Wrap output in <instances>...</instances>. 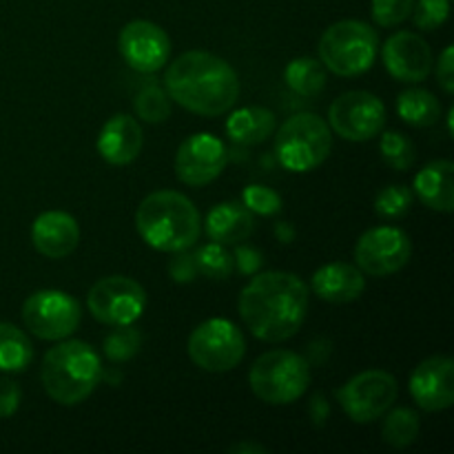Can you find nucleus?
Instances as JSON below:
<instances>
[{
    "label": "nucleus",
    "mask_w": 454,
    "mask_h": 454,
    "mask_svg": "<svg viewBox=\"0 0 454 454\" xmlns=\"http://www.w3.org/2000/svg\"><path fill=\"white\" fill-rule=\"evenodd\" d=\"M310 293L304 279L284 270L255 273L239 293V317L253 337L279 344L295 335L309 313Z\"/></svg>",
    "instance_id": "nucleus-1"
},
{
    "label": "nucleus",
    "mask_w": 454,
    "mask_h": 454,
    "mask_svg": "<svg viewBox=\"0 0 454 454\" xmlns=\"http://www.w3.org/2000/svg\"><path fill=\"white\" fill-rule=\"evenodd\" d=\"M164 89L168 98L195 115L217 118L233 109L239 80L233 67L208 51H186L167 67Z\"/></svg>",
    "instance_id": "nucleus-2"
},
{
    "label": "nucleus",
    "mask_w": 454,
    "mask_h": 454,
    "mask_svg": "<svg viewBox=\"0 0 454 454\" xmlns=\"http://www.w3.org/2000/svg\"><path fill=\"white\" fill-rule=\"evenodd\" d=\"M136 229L146 247L160 253H180L200 239L202 217L184 193L164 189L142 200L136 213Z\"/></svg>",
    "instance_id": "nucleus-3"
},
{
    "label": "nucleus",
    "mask_w": 454,
    "mask_h": 454,
    "mask_svg": "<svg viewBox=\"0 0 454 454\" xmlns=\"http://www.w3.org/2000/svg\"><path fill=\"white\" fill-rule=\"evenodd\" d=\"M44 393L60 406H78L91 397L102 380L100 357L87 341L69 340L53 346L43 362Z\"/></svg>",
    "instance_id": "nucleus-4"
},
{
    "label": "nucleus",
    "mask_w": 454,
    "mask_h": 454,
    "mask_svg": "<svg viewBox=\"0 0 454 454\" xmlns=\"http://www.w3.org/2000/svg\"><path fill=\"white\" fill-rule=\"evenodd\" d=\"M333 151V129L317 114H295L284 120L275 136L278 162L291 173L322 167Z\"/></svg>",
    "instance_id": "nucleus-5"
},
{
    "label": "nucleus",
    "mask_w": 454,
    "mask_h": 454,
    "mask_svg": "<svg viewBox=\"0 0 454 454\" xmlns=\"http://www.w3.org/2000/svg\"><path fill=\"white\" fill-rule=\"evenodd\" d=\"M248 384L260 402L288 406L309 390L310 362L293 350H269L251 366Z\"/></svg>",
    "instance_id": "nucleus-6"
},
{
    "label": "nucleus",
    "mask_w": 454,
    "mask_h": 454,
    "mask_svg": "<svg viewBox=\"0 0 454 454\" xmlns=\"http://www.w3.org/2000/svg\"><path fill=\"white\" fill-rule=\"evenodd\" d=\"M319 62L341 78L362 75L375 65L380 38L362 20H340L324 31L319 40Z\"/></svg>",
    "instance_id": "nucleus-7"
},
{
    "label": "nucleus",
    "mask_w": 454,
    "mask_h": 454,
    "mask_svg": "<svg viewBox=\"0 0 454 454\" xmlns=\"http://www.w3.org/2000/svg\"><path fill=\"white\" fill-rule=\"evenodd\" d=\"M247 355L242 331L229 319L213 317L200 324L189 337V357L207 372H229Z\"/></svg>",
    "instance_id": "nucleus-8"
},
{
    "label": "nucleus",
    "mask_w": 454,
    "mask_h": 454,
    "mask_svg": "<svg viewBox=\"0 0 454 454\" xmlns=\"http://www.w3.org/2000/svg\"><path fill=\"white\" fill-rule=\"evenodd\" d=\"M82 319L78 300L62 291H38L22 304L27 331L44 341H60L74 335Z\"/></svg>",
    "instance_id": "nucleus-9"
},
{
    "label": "nucleus",
    "mask_w": 454,
    "mask_h": 454,
    "mask_svg": "<svg viewBox=\"0 0 454 454\" xmlns=\"http://www.w3.org/2000/svg\"><path fill=\"white\" fill-rule=\"evenodd\" d=\"M397 395V380L390 372L366 371L337 390V402L355 424H372L393 408Z\"/></svg>",
    "instance_id": "nucleus-10"
},
{
    "label": "nucleus",
    "mask_w": 454,
    "mask_h": 454,
    "mask_svg": "<svg viewBox=\"0 0 454 454\" xmlns=\"http://www.w3.org/2000/svg\"><path fill=\"white\" fill-rule=\"evenodd\" d=\"M87 309L93 319L106 326L136 324L146 309V293L136 279L124 275L102 278L87 295Z\"/></svg>",
    "instance_id": "nucleus-11"
},
{
    "label": "nucleus",
    "mask_w": 454,
    "mask_h": 454,
    "mask_svg": "<svg viewBox=\"0 0 454 454\" xmlns=\"http://www.w3.org/2000/svg\"><path fill=\"white\" fill-rule=\"evenodd\" d=\"M328 127L344 140H372L386 127V106L368 91L341 93L328 109Z\"/></svg>",
    "instance_id": "nucleus-12"
},
{
    "label": "nucleus",
    "mask_w": 454,
    "mask_h": 454,
    "mask_svg": "<svg viewBox=\"0 0 454 454\" xmlns=\"http://www.w3.org/2000/svg\"><path fill=\"white\" fill-rule=\"evenodd\" d=\"M411 238L397 226H375L368 229L355 247V262L364 275L388 278L399 273L411 262Z\"/></svg>",
    "instance_id": "nucleus-13"
},
{
    "label": "nucleus",
    "mask_w": 454,
    "mask_h": 454,
    "mask_svg": "<svg viewBox=\"0 0 454 454\" xmlns=\"http://www.w3.org/2000/svg\"><path fill=\"white\" fill-rule=\"evenodd\" d=\"M118 49L124 62L140 74H155L168 65L171 38L151 20H131L120 31Z\"/></svg>",
    "instance_id": "nucleus-14"
},
{
    "label": "nucleus",
    "mask_w": 454,
    "mask_h": 454,
    "mask_svg": "<svg viewBox=\"0 0 454 454\" xmlns=\"http://www.w3.org/2000/svg\"><path fill=\"white\" fill-rule=\"evenodd\" d=\"M226 167V146L211 133H195L176 153V176L186 186H207L222 176Z\"/></svg>",
    "instance_id": "nucleus-15"
},
{
    "label": "nucleus",
    "mask_w": 454,
    "mask_h": 454,
    "mask_svg": "<svg viewBox=\"0 0 454 454\" xmlns=\"http://www.w3.org/2000/svg\"><path fill=\"white\" fill-rule=\"evenodd\" d=\"M384 65L399 82H424L433 71V51L415 31H397L384 44Z\"/></svg>",
    "instance_id": "nucleus-16"
},
{
    "label": "nucleus",
    "mask_w": 454,
    "mask_h": 454,
    "mask_svg": "<svg viewBox=\"0 0 454 454\" xmlns=\"http://www.w3.org/2000/svg\"><path fill=\"white\" fill-rule=\"evenodd\" d=\"M411 395L426 412H442L454 403V362L443 355L424 359L411 375Z\"/></svg>",
    "instance_id": "nucleus-17"
},
{
    "label": "nucleus",
    "mask_w": 454,
    "mask_h": 454,
    "mask_svg": "<svg viewBox=\"0 0 454 454\" xmlns=\"http://www.w3.org/2000/svg\"><path fill=\"white\" fill-rule=\"evenodd\" d=\"M31 242L40 255L49 260H62L71 255L80 242V226L69 213L44 211L31 226Z\"/></svg>",
    "instance_id": "nucleus-18"
},
{
    "label": "nucleus",
    "mask_w": 454,
    "mask_h": 454,
    "mask_svg": "<svg viewBox=\"0 0 454 454\" xmlns=\"http://www.w3.org/2000/svg\"><path fill=\"white\" fill-rule=\"evenodd\" d=\"M145 133L133 115L118 114L105 122L98 136V153L114 167H127L140 155Z\"/></svg>",
    "instance_id": "nucleus-19"
},
{
    "label": "nucleus",
    "mask_w": 454,
    "mask_h": 454,
    "mask_svg": "<svg viewBox=\"0 0 454 454\" xmlns=\"http://www.w3.org/2000/svg\"><path fill=\"white\" fill-rule=\"evenodd\" d=\"M366 288L362 270L346 262H333L313 275V293L328 304H350Z\"/></svg>",
    "instance_id": "nucleus-20"
},
{
    "label": "nucleus",
    "mask_w": 454,
    "mask_h": 454,
    "mask_svg": "<svg viewBox=\"0 0 454 454\" xmlns=\"http://www.w3.org/2000/svg\"><path fill=\"white\" fill-rule=\"evenodd\" d=\"M415 193L421 204L439 213H452L454 208V164L450 160H437L415 176Z\"/></svg>",
    "instance_id": "nucleus-21"
},
{
    "label": "nucleus",
    "mask_w": 454,
    "mask_h": 454,
    "mask_svg": "<svg viewBox=\"0 0 454 454\" xmlns=\"http://www.w3.org/2000/svg\"><path fill=\"white\" fill-rule=\"evenodd\" d=\"M255 229L253 213L239 202H222L207 215V235L217 244L247 242Z\"/></svg>",
    "instance_id": "nucleus-22"
},
{
    "label": "nucleus",
    "mask_w": 454,
    "mask_h": 454,
    "mask_svg": "<svg viewBox=\"0 0 454 454\" xmlns=\"http://www.w3.org/2000/svg\"><path fill=\"white\" fill-rule=\"evenodd\" d=\"M226 133L238 145H262L275 133V114L266 106H244L229 115Z\"/></svg>",
    "instance_id": "nucleus-23"
},
{
    "label": "nucleus",
    "mask_w": 454,
    "mask_h": 454,
    "mask_svg": "<svg viewBox=\"0 0 454 454\" xmlns=\"http://www.w3.org/2000/svg\"><path fill=\"white\" fill-rule=\"evenodd\" d=\"M397 114L411 127H433L442 118V105L426 89H406L397 98Z\"/></svg>",
    "instance_id": "nucleus-24"
},
{
    "label": "nucleus",
    "mask_w": 454,
    "mask_h": 454,
    "mask_svg": "<svg viewBox=\"0 0 454 454\" xmlns=\"http://www.w3.org/2000/svg\"><path fill=\"white\" fill-rule=\"evenodd\" d=\"M34 359V346L18 326L0 322V371L22 372Z\"/></svg>",
    "instance_id": "nucleus-25"
},
{
    "label": "nucleus",
    "mask_w": 454,
    "mask_h": 454,
    "mask_svg": "<svg viewBox=\"0 0 454 454\" xmlns=\"http://www.w3.org/2000/svg\"><path fill=\"white\" fill-rule=\"evenodd\" d=\"M284 80L297 96H317L326 87V67L315 58H295L288 62Z\"/></svg>",
    "instance_id": "nucleus-26"
},
{
    "label": "nucleus",
    "mask_w": 454,
    "mask_h": 454,
    "mask_svg": "<svg viewBox=\"0 0 454 454\" xmlns=\"http://www.w3.org/2000/svg\"><path fill=\"white\" fill-rule=\"evenodd\" d=\"M419 415L411 408H395L388 412L381 426V437L388 446L393 448H406L419 437Z\"/></svg>",
    "instance_id": "nucleus-27"
},
{
    "label": "nucleus",
    "mask_w": 454,
    "mask_h": 454,
    "mask_svg": "<svg viewBox=\"0 0 454 454\" xmlns=\"http://www.w3.org/2000/svg\"><path fill=\"white\" fill-rule=\"evenodd\" d=\"M133 106H136L137 118L145 122L160 124L171 118V98H168L167 89L158 87V84H145L133 100Z\"/></svg>",
    "instance_id": "nucleus-28"
},
{
    "label": "nucleus",
    "mask_w": 454,
    "mask_h": 454,
    "mask_svg": "<svg viewBox=\"0 0 454 454\" xmlns=\"http://www.w3.org/2000/svg\"><path fill=\"white\" fill-rule=\"evenodd\" d=\"M195 266L200 275H207L211 279H229L235 270L233 255L224 248V244H204L195 253Z\"/></svg>",
    "instance_id": "nucleus-29"
},
{
    "label": "nucleus",
    "mask_w": 454,
    "mask_h": 454,
    "mask_svg": "<svg viewBox=\"0 0 454 454\" xmlns=\"http://www.w3.org/2000/svg\"><path fill=\"white\" fill-rule=\"evenodd\" d=\"M115 331H111L109 335L105 337V350L106 359L114 364L129 362L137 355L142 346V335L137 328H133V324H127V326H114Z\"/></svg>",
    "instance_id": "nucleus-30"
},
{
    "label": "nucleus",
    "mask_w": 454,
    "mask_h": 454,
    "mask_svg": "<svg viewBox=\"0 0 454 454\" xmlns=\"http://www.w3.org/2000/svg\"><path fill=\"white\" fill-rule=\"evenodd\" d=\"M381 160L395 171H408L415 164V146L406 136L397 131H388L380 142Z\"/></svg>",
    "instance_id": "nucleus-31"
},
{
    "label": "nucleus",
    "mask_w": 454,
    "mask_h": 454,
    "mask_svg": "<svg viewBox=\"0 0 454 454\" xmlns=\"http://www.w3.org/2000/svg\"><path fill=\"white\" fill-rule=\"evenodd\" d=\"M412 207V193L406 186H386L375 198V213L384 220H399L406 215Z\"/></svg>",
    "instance_id": "nucleus-32"
},
{
    "label": "nucleus",
    "mask_w": 454,
    "mask_h": 454,
    "mask_svg": "<svg viewBox=\"0 0 454 454\" xmlns=\"http://www.w3.org/2000/svg\"><path fill=\"white\" fill-rule=\"evenodd\" d=\"M242 204L257 215H278L282 211V198L264 184H248L242 193Z\"/></svg>",
    "instance_id": "nucleus-33"
},
{
    "label": "nucleus",
    "mask_w": 454,
    "mask_h": 454,
    "mask_svg": "<svg viewBox=\"0 0 454 454\" xmlns=\"http://www.w3.org/2000/svg\"><path fill=\"white\" fill-rule=\"evenodd\" d=\"M411 16L421 31H434L450 16V0H419Z\"/></svg>",
    "instance_id": "nucleus-34"
},
{
    "label": "nucleus",
    "mask_w": 454,
    "mask_h": 454,
    "mask_svg": "<svg viewBox=\"0 0 454 454\" xmlns=\"http://www.w3.org/2000/svg\"><path fill=\"white\" fill-rule=\"evenodd\" d=\"M415 0H372V20L380 27H397L411 18Z\"/></svg>",
    "instance_id": "nucleus-35"
},
{
    "label": "nucleus",
    "mask_w": 454,
    "mask_h": 454,
    "mask_svg": "<svg viewBox=\"0 0 454 454\" xmlns=\"http://www.w3.org/2000/svg\"><path fill=\"white\" fill-rule=\"evenodd\" d=\"M20 386L16 381L0 377V419H7V417L16 415L18 408H20Z\"/></svg>",
    "instance_id": "nucleus-36"
},
{
    "label": "nucleus",
    "mask_w": 454,
    "mask_h": 454,
    "mask_svg": "<svg viewBox=\"0 0 454 454\" xmlns=\"http://www.w3.org/2000/svg\"><path fill=\"white\" fill-rule=\"evenodd\" d=\"M168 275L173 278V282L177 284H189L198 278V266H195V257L186 255L184 251L177 253L176 260H171L168 264Z\"/></svg>",
    "instance_id": "nucleus-37"
},
{
    "label": "nucleus",
    "mask_w": 454,
    "mask_h": 454,
    "mask_svg": "<svg viewBox=\"0 0 454 454\" xmlns=\"http://www.w3.org/2000/svg\"><path fill=\"white\" fill-rule=\"evenodd\" d=\"M233 262H235V269H238L242 275H255L257 270L262 269V264H264L262 253L251 247H244V244L235 248Z\"/></svg>",
    "instance_id": "nucleus-38"
},
{
    "label": "nucleus",
    "mask_w": 454,
    "mask_h": 454,
    "mask_svg": "<svg viewBox=\"0 0 454 454\" xmlns=\"http://www.w3.org/2000/svg\"><path fill=\"white\" fill-rule=\"evenodd\" d=\"M452 56H454V49L446 47L443 49L442 58H439V62H437V80L448 96H452L454 93V60H452Z\"/></svg>",
    "instance_id": "nucleus-39"
},
{
    "label": "nucleus",
    "mask_w": 454,
    "mask_h": 454,
    "mask_svg": "<svg viewBox=\"0 0 454 454\" xmlns=\"http://www.w3.org/2000/svg\"><path fill=\"white\" fill-rule=\"evenodd\" d=\"M309 415H310V424H313L315 428H322V426L326 424L328 415H331V406H328L326 397H324L322 393L313 395V399H310L309 403Z\"/></svg>",
    "instance_id": "nucleus-40"
},
{
    "label": "nucleus",
    "mask_w": 454,
    "mask_h": 454,
    "mask_svg": "<svg viewBox=\"0 0 454 454\" xmlns=\"http://www.w3.org/2000/svg\"><path fill=\"white\" fill-rule=\"evenodd\" d=\"M275 235H278L284 244H288L293 242V238H295V229H293L288 222H279V224L275 226Z\"/></svg>",
    "instance_id": "nucleus-41"
},
{
    "label": "nucleus",
    "mask_w": 454,
    "mask_h": 454,
    "mask_svg": "<svg viewBox=\"0 0 454 454\" xmlns=\"http://www.w3.org/2000/svg\"><path fill=\"white\" fill-rule=\"evenodd\" d=\"M231 452H253V454H260V452H266L264 446H260V443H238V446L231 448Z\"/></svg>",
    "instance_id": "nucleus-42"
}]
</instances>
